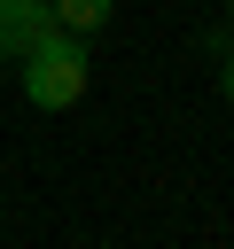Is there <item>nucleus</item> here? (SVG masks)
Masks as SVG:
<instances>
[{
    "instance_id": "obj_1",
    "label": "nucleus",
    "mask_w": 234,
    "mask_h": 249,
    "mask_svg": "<svg viewBox=\"0 0 234 249\" xmlns=\"http://www.w3.org/2000/svg\"><path fill=\"white\" fill-rule=\"evenodd\" d=\"M16 70H23V101L31 109H78L86 101V31H70V23H47L23 54H16Z\"/></svg>"
},
{
    "instance_id": "obj_2",
    "label": "nucleus",
    "mask_w": 234,
    "mask_h": 249,
    "mask_svg": "<svg viewBox=\"0 0 234 249\" xmlns=\"http://www.w3.org/2000/svg\"><path fill=\"white\" fill-rule=\"evenodd\" d=\"M47 23H55V16H47V0H0V62H16Z\"/></svg>"
},
{
    "instance_id": "obj_4",
    "label": "nucleus",
    "mask_w": 234,
    "mask_h": 249,
    "mask_svg": "<svg viewBox=\"0 0 234 249\" xmlns=\"http://www.w3.org/2000/svg\"><path fill=\"white\" fill-rule=\"evenodd\" d=\"M218 93H226V109H234V54H226V70H218Z\"/></svg>"
},
{
    "instance_id": "obj_3",
    "label": "nucleus",
    "mask_w": 234,
    "mask_h": 249,
    "mask_svg": "<svg viewBox=\"0 0 234 249\" xmlns=\"http://www.w3.org/2000/svg\"><path fill=\"white\" fill-rule=\"evenodd\" d=\"M47 16L70 23V31H101V23L117 16V0H47Z\"/></svg>"
},
{
    "instance_id": "obj_5",
    "label": "nucleus",
    "mask_w": 234,
    "mask_h": 249,
    "mask_svg": "<svg viewBox=\"0 0 234 249\" xmlns=\"http://www.w3.org/2000/svg\"><path fill=\"white\" fill-rule=\"evenodd\" d=\"M226 23H234V0H226Z\"/></svg>"
}]
</instances>
